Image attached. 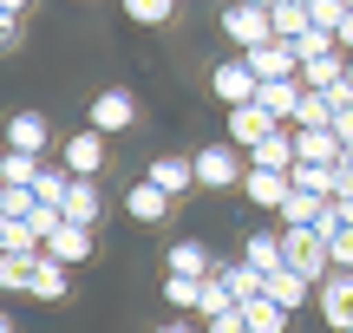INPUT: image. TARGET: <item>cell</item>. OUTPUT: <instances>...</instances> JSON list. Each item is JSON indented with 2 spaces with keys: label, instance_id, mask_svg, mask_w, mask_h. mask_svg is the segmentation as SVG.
<instances>
[{
  "label": "cell",
  "instance_id": "cell-1",
  "mask_svg": "<svg viewBox=\"0 0 353 333\" xmlns=\"http://www.w3.org/2000/svg\"><path fill=\"white\" fill-rule=\"evenodd\" d=\"M281 255H288V268L294 275H307V281H327L334 275V255H327V235H314V229H281Z\"/></svg>",
  "mask_w": 353,
  "mask_h": 333
},
{
  "label": "cell",
  "instance_id": "cell-2",
  "mask_svg": "<svg viewBox=\"0 0 353 333\" xmlns=\"http://www.w3.org/2000/svg\"><path fill=\"white\" fill-rule=\"evenodd\" d=\"M190 164H196V183H203V190H229V183H242V177H249V164H242V151H236V144H203Z\"/></svg>",
  "mask_w": 353,
  "mask_h": 333
},
{
  "label": "cell",
  "instance_id": "cell-3",
  "mask_svg": "<svg viewBox=\"0 0 353 333\" xmlns=\"http://www.w3.org/2000/svg\"><path fill=\"white\" fill-rule=\"evenodd\" d=\"M223 33L236 39L242 52H255V46H268V39H275V13H268V7H249V0H236V7L223 13Z\"/></svg>",
  "mask_w": 353,
  "mask_h": 333
},
{
  "label": "cell",
  "instance_id": "cell-4",
  "mask_svg": "<svg viewBox=\"0 0 353 333\" xmlns=\"http://www.w3.org/2000/svg\"><path fill=\"white\" fill-rule=\"evenodd\" d=\"M314 301H321V321H327L334 333H347L353 327V268H334L327 281L314 288Z\"/></svg>",
  "mask_w": 353,
  "mask_h": 333
},
{
  "label": "cell",
  "instance_id": "cell-5",
  "mask_svg": "<svg viewBox=\"0 0 353 333\" xmlns=\"http://www.w3.org/2000/svg\"><path fill=\"white\" fill-rule=\"evenodd\" d=\"M85 118H92V131H105V138H112V131H131V125H138V98H131L125 85H105Z\"/></svg>",
  "mask_w": 353,
  "mask_h": 333
},
{
  "label": "cell",
  "instance_id": "cell-6",
  "mask_svg": "<svg viewBox=\"0 0 353 333\" xmlns=\"http://www.w3.org/2000/svg\"><path fill=\"white\" fill-rule=\"evenodd\" d=\"M242 59H249L255 78H301V52H294V39H268V46L242 52Z\"/></svg>",
  "mask_w": 353,
  "mask_h": 333
},
{
  "label": "cell",
  "instance_id": "cell-7",
  "mask_svg": "<svg viewBox=\"0 0 353 333\" xmlns=\"http://www.w3.org/2000/svg\"><path fill=\"white\" fill-rule=\"evenodd\" d=\"M46 255H52V261H65V268H79V261L99 255V235H92L85 222H59V229L46 235Z\"/></svg>",
  "mask_w": 353,
  "mask_h": 333
},
{
  "label": "cell",
  "instance_id": "cell-8",
  "mask_svg": "<svg viewBox=\"0 0 353 333\" xmlns=\"http://www.w3.org/2000/svg\"><path fill=\"white\" fill-rule=\"evenodd\" d=\"M242 196H249L255 209H281L294 196V177L288 170H262V164H249V177H242Z\"/></svg>",
  "mask_w": 353,
  "mask_h": 333
},
{
  "label": "cell",
  "instance_id": "cell-9",
  "mask_svg": "<svg viewBox=\"0 0 353 333\" xmlns=\"http://www.w3.org/2000/svg\"><path fill=\"white\" fill-rule=\"evenodd\" d=\"M301 78H262V85H255V105H262L268 118H275V125H294V111H301Z\"/></svg>",
  "mask_w": 353,
  "mask_h": 333
},
{
  "label": "cell",
  "instance_id": "cell-10",
  "mask_svg": "<svg viewBox=\"0 0 353 333\" xmlns=\"http://www.w3.org/2000/svg\"><path fill=\"white\" fill-rule=\"evenodd\" d=\"M255 85H262V78L249 72V59H229V65H216V72H210V92L223 105H255Z\"/></svg>",
  "mask_w": 353,
  "mask_h": 333
},
{
  "label": "cell",
  "instance_id": "cell-11",
  "mask_svg": "<svg viewBox=\"0 0 353 333\" xmlns=\"http://www.w3.org/2000/svg\"><path fill=\"white\" fill-rule=\"evenodd\" d=\"M268 131H281V125L262 111V105H229V144H236V151H255Z\"/></svg>",
  "mask_w": 353,
  "mask_h": 333
},
{
  "label": "cell",
  "instance_id": "cell-12",
  "mask_svg": "<svg viewBox=\"0 0 353 333\" xmlns=\"http://www.w3.org/2000/svg\"><path fill=\"white\" fill-rule=\"evenodd\" d=\"M46 138H52L46 111H13V118H7V151H26V157H46Z\"/></svg>",
  "mask_w": 353,
  "mask_h": 333
},
{
  "label": "cell",
  "instance_id": "cell-13",
  "mask_svg": "<svg viewBox=\"0 0 353 333\" xmlns=\"http://www.w3.org/2000/svg\"><path fill=\"white\" fill-rule=\"evenodd\" d=\"M65 170L72 177H99L105 170V131H72L65 138Z\"/></svg>",
  "mask_w": 353,
  "mask_h": 333
},
{
  "label": "cell",
  "instance_id": "cell-14",
  "mask_svg": "<svg viewBox=\"0 0 353 333\" xmlns=\"http://www.w3.org/2000/svg\"><path fill=\"white\" fill-rule=\"evenodd\" d=\"M99 209H105V196H99V177H72V190H65L59 216H65V222H85V229H99Z\"/></svg>",
  "mask_w": 353,
  "mask_h": 333
},
{
  "label": "cell",
  "instance_id": "cell-15",
  "mask_svg": "<svg viewBox=\"0 0 353 333\" xmlns=\"http://www.w3.org/2000/svg\"><path fill=\"white\" fill-rule=\"evenodd\" d=\"M125 209H131V222H144V229H157V222L170 216V190H157L151 177H138V183H131V196H125Z\"/></svg>",
  "mask_w": 353,
  "mask_h": 333
},
{
  "label": "cell",
  "instance_id": "cell-16",
  "mask_svg": "<svg viewBox=\"0 0 353 333\" xmlns=\"http://www.w3.org/2000/svg\"><path fill=\"white\" fill-rule=\"evenodd\" d=\"M249 164H262V170H294V164H301V144H294V131H288V125L268 131V138L249 151Z\"/></svg>",
  "mask_w": 353,
  "mask_h": 333
},
{
  "label": "cell",
  "instance_id": "cell-17",
  "mask_svg": "<svg viewBox=\"0 0 353 333\" xmlns=\"http://www.w3.org/2000/svg\"><path fill=\"white\" fill-rule=\"evenodd\" d=\"M242 261H249L255 275H275V268H288V255H281V229H255L249 242H242Z\"/></svg>",
  "mask_w": 353,
  "mask_h": 333
},
{
  "label": "cell",
  "instance_id": "cell-18",
  "mask_svg": "<svg viewBox=\"0 0 353 333\" xmlns=\"http://www.w3.org/2000/svg\"><path fill=\"white\" fill-rule=\"evenodd\" d=\"M307 288H314V281H307V275H294V268H275V275H262V294L268 301H275V308H307Z\"/></svg>",
  "mask_w": 353,
  "mask_h": 333
},
{
  "label": "cell",
  "instance_id": "cell-19",
  "mask_svg": "<svg viewBox=\"0 0 353 333\" xmlns=\"http://www.w3.org/2000/svg\"><path fill=\"white\" fill-rule=\"evenodd\" d=\"M294 144H301V164H334L341 170V157H347V144L334 138V125L327 131H294Z\"/></svg>",
  "mask_w": 353,
  "mask_h": 333
},
{
  "label": "cell",
  "instance_id": "cell-20",
  "mask_svg": "<svg viewBox=\"0 0 353 333\" xmlns=\"http://www.w3.org/2000/svg\"><path fill=\"white\" fill-rule=\"evenodd\" d=\"M65 288H72V281H65V261L39 255V261H33V281H26V294H33V301H65Z\"/></svg>",
  "mask_w": 353,
  "mask_h": 333
},
{
  "label": "cell",
  "instance_id": "cell-21",
  "mask_svg": "<svg viewBox=\"0 0 353 333\" xmlns=\"http://www.w3.org/2000/svg\"><path fill=\"white\" fill-rule=\"evenodd\" d=\"M347 78V52H321V59H301V85L307 92H327Z\"/></svg>",
  "mask_w": 353,
  "mask_h": 333
},
{
  "label": "cell",
  "instance_id": "cell-22",
  "mask_svg": "<svg viewBox=\"0 0 353 333\" xmlns=\"http://www.w3.org/2000/svg\"><path fill=\"white\" fill-rule=\"evenodd\" d=\"M327 203H334V196H307V190H294L288 203L275 209V216H281V229H314V216H321Z\"/></svg>",
  "mask_w": 353,
  "mask_h": 333
},
{
  "label": "cell",
  "instance_id": "cell-23",
  "mask_svg": "<svg viewBox=\"0 0 353 333\" xmlns=\"http://www.w3.org/2000/svg\"><path fill=\"white\" fill-rule=\"evenodd\" d=\"M288 177H294V190H307V196H341V170L334 164H294Z\"/></svg>",
  "mask_w": 353,
  "mask_h": 333
},
{
  "label": "cell",
  "instance_id": "cell-24",
  "mask_svg": "<svg viewBox=\"0 0 353 333\" xmlns=\"http://www.w3.org/2000/svg\"><path fill=\"white\" fill-rule=\"evenodd\" d=\"M144 177H151L157 190H170V196H183L190 183H196V164H183V157H157V164L144 170Z\"/></svg>",
  "mask_w": 353,
  "mask_h": 333
},
{
  "label": "cell",
  "instance_id": "cell-25",
  "mask_svg": "<svg viewBox=\"0 0 353 333\" xmlns=\"http://www.w3.org/2000/svg\"><path fill=\"white\" fill-rule=\"evenodd\" d=\"M242 321H249V333H281L288 327V308H275L268 294H255V301H242Z\"/></svg>",
  "mask_w": 353,
  "mask_h": 333
},
{
  "label": "cell",
  "instance_id": "cell-26",
  "mask_svg": "<svg viewBox=\"0 0 353 333\" xmlns=\"http://www.w3.org/2000/svg\"><path fill=\"white\" fill-rule=\"evenodd\" d=\"M39 170H46V164H39V157H26V151H7V157H0V183H13V190H33Z\"/></svg>",
  "mask_w": 353,
  "mask_h": 333
},
{
  "label": "cell",
  "instance_id": "cell-27",
  "mask_svg": "<svg viewBox=\"0 0 353 333\" xmlns=\"http://www.w3.org/2000/svg\"><path fill=\"white\" fill-rule=\"evenodd\" d=\"M327 125H334L327 92H301V111H294V125H288V131H327Z\"/></svg>",
  "mask_w": 353,
  "mask_h": 333
},
{
  "label": "cell",
  "instance_id": "cell-28",
  "mask_svg": "<svg viewBox=\"0 0 353 333\" xmlns=\"http://www.w3.org/2000/svg\"><path fill=\"white\" fill-rule=\"evenodd\" d=\"M203 281H210V275H203ZM203 281H196V275H170V281H164V301H170L176 314H196L203 308Z\"/></svg>",
  "mask_w": 353,
  "mask_h": 333
},
{
  "label": "cell",
  "instance_id": "cell-29",
  "mask_svg": "<svg viewBox=\"0 0 353 333\" xmlns=\"http://www.w3.org/2000/svg\"><path fill=\"white\" fill-rule=\"evenodd\" d=\"M170 275H196V281H203V275H210V248H203V242H176L170 248Z\"/></svg>",
  "mask_w": 353,
  "mask_h": 333
},
{
  "label": "cell",
  "instance_id": "cell-30",
  "mask_svg": "<svg viewBox=\"0 0 353 333\" xmlns=\"http://www.w3.org/2000/svg\"><path fill=\"white\" fill-rule=\"evenodd\" d=\"M65 190H72V170H39V183H33V196H39V203H46V209H59L65 203Z\"/></svg>",
  "mask_w": 353,
  "mask_h": 333
},
{
  "label": "cell",
  "instance_id": "cell-31",
  "mask_svg": "<svg viewBox=\"0 0 353 333\" xmlns=\"http://www.w3.org/2000/svg\"><path fill=\"white\" fill-rule=\"evenodd\" d=\"M229 308H242V301L236 294H229V281H223V275H210V281H203V321H216V314H229Z\"/></svg>",
  "mask_w": 353,
  "mask_h": 333
},
{
  "label": "cell",
  "instance_id": "cell-32",
  "mask_svg": "<svg viewBox=\"0 0 353 333\" xmlns=\"http://www.w3.org/2000/svg\"><path fill=\"white\" fill-rule=\"evenodd\" d=\"M347 0H307V26H321V33H341V20H347Z\"/></svg>",
  "mask_w": 353,
  "mask_h": 333
},
{
  "label": "cell",
  "instance_id": "cell-33",
  "mask_svg": "<svg viewBox=\"0 0 353 333\" xmlns=\"http://www.w3.org/2000/svg\"><path fill=\"white\" fill-rule=\"evenodd\" d=\"M33 209H39L33 190H13V183H0V216H7V222H26Z\"/></svg>",
  "mask_w": 353,
  "mask_h": 333
},
{
  "label": "cell",
  "instance_id": "cell-34",
  "mask_svg": "<svg viewBox=\"0 0 353 333\" xmlns=\"http://www.w3.org/2000/svg\"><path fill=\"white\" fill-rule=\"evenodd\" d=\"M176 13V0H125V20H138V26H164Z\"/></svg>",
  "mask_w": 353,
  "mask_h": 333
},
{
  "label": "cell",
  "instance_id": "cell-35",
  "mask_svg": "<svg viewBox=\"0 0 353 333\" xmlns=\"http://www.w3.org/2000/svg\"><path fill=\"white\" fill-rule=\"evenodd\" d=\"M275 13V39H301L307 33V7H294V0H281V7H268Z\"/></svg>",
  "mask_w": 353,
  "mask_h": 333
},
{
  "label": "cell",
  "instance_id": "cell-36",
  "mask_svg": "<svg viewBox=\"0 0 353 333\" xmlns=\"http://www.w3.org/2000/svg\"><path fill=\"white\" fill-rule=\"evenodd\" d=\"M26 281H33V261L26 255H0V294H20Z\"/></svg>",
  "mask_w": 353,
  "mask_h": 333
},
{
  "label": "cell",
  "instance_id": "cell-37",
  "mask_svg": "<svg viewBox=\"0 0 353 333\" xmlns=\"http://www.w3.org/2000/svg\"><path fill=\"white\" fill-rule=\"evenodd\" d=\"M223 281H229V294H236V301H255V294H262V275H255L249 261H236V268H223Z\"/></svg>",
  "mask_w": 353,
  "mask_h": 333
},
{
  "label": "cell",
  "instance_id": "cell-38",
  "mask_svg": "<svg viewBox=\"0 0 353 333\" xmlns=\"http://www.w3.org/2000/svg\"><path fill=\"white\" fill-rule=\"evenodd\" d=\"M327 255H334V268H353V229H334L327 235Z\"/></svg>",
  "mask_w": 353,
  "mask_h": 333
},
{
  "label": "cell",
  "instance_id": "cell-39",
  "mask_svg": "<svg viewBox=\"0 0 353 333\" xmlns=\"http://www.w3.org/2000/svg\"><path fill=\"white\" fill-rule=\"evenodd\" d=\"M210 333H249V321H242V308H229V314H216V321H203Z\"/></svg>",
  "mask_w": 353,
  "mask_h": 333
},
{
  "label": "cell",
  "instance_id": "cell-40",
  "mask_svg": "<svg viewBox=\"0 0 353 333\" xmlns=\"http://www.w3.org/2000/svg\"><path fill=\"white\" fill-rule=\"evenodd\" d=\"M13 39H20V13L0 7V46H13Z\"/></svg>",
  "mask_w": 353,
  "mask_h": 333
},
{
  "label": "cell",
  "instance_id": "cell-41",
  "mask_svg": "<svg viewBox=\"0 0 353 333\" xmlns=\"http://www.w3.org/2000/svg\"><path fill=\"white\" fill-rule=\"evenodd\" d=\"M334 138H341V144H347V151H353V105H347V111H341V118H334Z\"/></svg>",
  "mask_w": 353,
  "mask_h": 333
},
{
  "label": "cell",
  "instance_id": "cell-42",
  "mask_svg": "<svg viewBox=\"0 0 353 333\" xmlns=\"http://www.w3.org/2000/svg\"><path fill=\"white\" fill-rule=\"evenodd\" d=\"M334 46H341V52H347V59H353V13H347V20H341V33H334Z\"/></svg>",
  "mask_w": 353,
  "mask_h": 333
},
{
  "label": "cell",
  "instance_id": "cell-43",
  "mask_svg": "<svg viewBox=\"0 0 353 333\" xmlns=\"http://www.w3.org/2000/svg\"><path fill=\"white\" fill-rule=\"evenodd\" d=\"M334 216H341V229H353V196H334Z\"/></svg>",
  "mask_w": 353,
  "mask_h": 333
},
{
  "label": "cell",
  "instance_id": "cell-44",
  "mask_svg": "<svg viewBox=\"0 0 353 333\" xmlns=\"http://www.w3.org/2000/svg\"><path fill=\"white\" fill-rule=\"evenodd\" d=\"M151 333H196V327H190V321H157Z\"/></svg>",
  "mask_w": 353,
  "mask_h": 333
},
{
  "label": "cell",
  "instance_id": "cell-45",
  "mask_svg": "<svg viewBox=\"0 0 353 333\" xmlns=\"http://www.w3.org/2000/svg\"><path fill=\"white\" fill-rule=\"evenodd\" d=\"M0 7H7V13H26V0H0Z\"/></svg>",
  "mask_w": 353,
  "mask_h": 333
},
{
  "label": "cell",
  "instance_id": "cell-46",
  "mask_svg": "<svg viewBox=\"0 0 353 333\" xmlns=\"http://www.w3.org/2000/svg\"><path fill=\"white\" fill-rule=\"evenodd\" d=\"M0 333H20V327H13V321H7V314H0Z\"/></svg>",
  "mask_w": 353,
  "mask_h": 333
},
{
  "label": "cell",
  "instance_id": "cell-47",
  "mask_svg": "<svg viewBox=\"0 0 353 333\" xmlns=\"http://www.w3.org/2000/svg\"><path fill=\"white\" fill-rule=\"evenodd\" d=\"M249 7H281V0H249Z\"/></svg>",
  "mask_w": 353,
  "mask_h": 333
},
{
  "label": "cell",
  "instance_id": "cell-48",
  "mask_svg": "<svg viewBox=\"0 0 353 333\" xmlns=\"http://www.w3.org/2000/svg\"><path fill=\"white\" fill-rule=\"evenodd\" d=\"M347 85H353V59H347Z\"/></svg>",
  "mask_w": 353,
  "mask_h": 333
},
{
  "label": "cell",
  "instance_id": "cell-49",
  "mask_svg": "<svg viewBox=\"0 0 353 333\" xmlns=\"http://www.w3.org/2000/svg\"><path fill=\"white\" fill-rule=\"evenodd\" d=\"M0 255H7V235H0Z\"/></svg>",
  "mask_w": 353,
  "mask_h": 333
},
{
  "label": "cell",
  "instance_id": "cell-50",
  "mask_svg": "<svg viewBox=\"0 0 353 333\" xmlns=\"http://www.w3.org/2000/svg\"><path fill=\"white\" fill-rule=\"evenodd\" d=\"M294 7H307V0H294Z\"/></svg>",
  "mask_w": 353,
  "mask_h": 333
},
{
  "label": "cell",
  "instance_id": "cell-51",
  "mask_svg": "<svg viewBox=\"0 0 353 333\" xmlns=\"http://www.w3.org/2000/svg\"><path fill=\"white\" fill-rule=\"evenodd\" d=\"M0 157H7V144H0Z\"/></svg>",
  "mask_w": 353,
  "mask_h": 333
},
{
  "label": "cell",
  "instance_id": "cell-52",
  "mask_svg": "<svg viewBox=\"0 0 353 333\" xmlns=\"http://www.w3.org/2000/svg\"><path fill=\"white\" fill-rule=\"evenodd\" d=\"M347 7H353V0H347Z\"/></svg>",
  "mask_w": 353,
  "mask_h": 333
},
{
  "label": "cell",
  "instance_id": "cell-53",
  "mask_svg": "<svg viewBox=\"0 0 353 333\" xmlns=\"http://www.w3.org/2000/svg\"><path fill=\"white\" fill-rule=\"evenodd\" d=\"M347 333H353V327H347Z\"/></svg>",
  "mask_w": 353,
  "mask_h": 333
}]
</instances>
